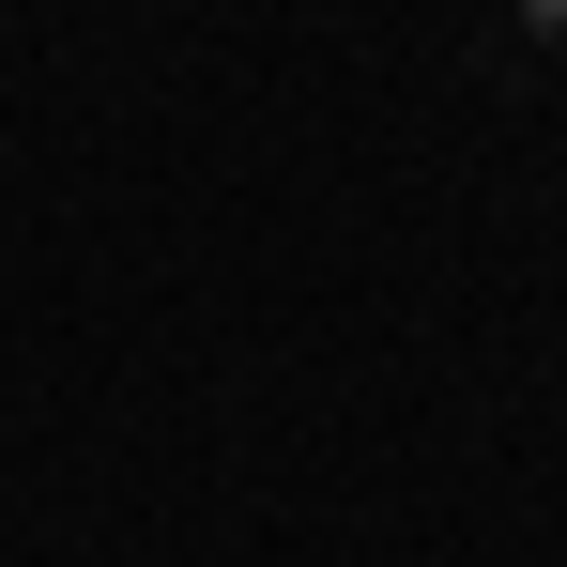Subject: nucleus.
Here are the masks:
<instances>
[{"instance_id": "f257e3e1", "label": "nucleus", "mask_w": 567, "mask_h": 567, "mask_svg": "<svg viewBox=\"0 0 567 567\" xmlns=\"http://www.w3.org/2000/svg\"><path fill=\"white\" fill-rule=\"evenodd\" d=\"M537 47H567V0H553V16H537Z\"/></svg>"}]
</instances>
